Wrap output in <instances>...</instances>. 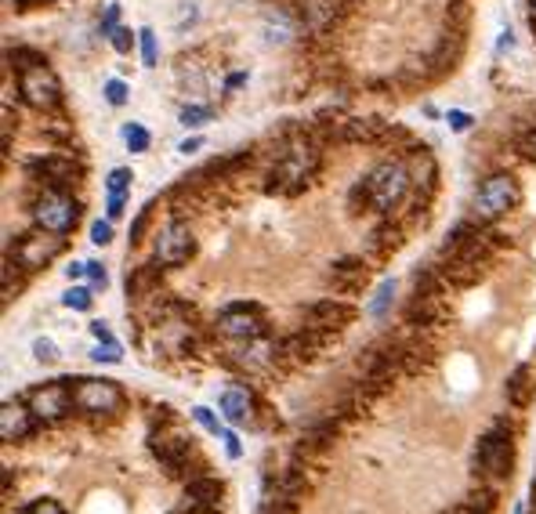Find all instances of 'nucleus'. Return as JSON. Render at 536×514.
<instances>
[{
	"label": "nucleus",
	"instance_id": "obj_1",
	"mask_svg": "<svg viewBox=\"0 0 536 514\" xmlns=\"http://www.w3.org/2000/svg\"><path fill=\"white\" fill-rule=\"evenodd\" d=\"M410 181H413V178H410V167H406V163H399V160H392V163L374 167V170H370V178L356 185L352 199H359V196H363V203H370L374 210L392 214V210L402 203V196H406Z\"/></svg>",
	"mask_w": 536,
	"mask_h": 514
},
{
	"label": "nucleus",
	"instance_id": "obj_2",
	"mask_svg": "<svg viewBox=\"0 0 536 514\" xmlns=\"http://www.w3.org/2000/svg\"><path fill=\"white\" fill-rule=\"evenodd\" d=\"M319 167V149H312L305 138L291 142L283 149V156L276 160L273 174H268V192H283V196H294L309 185V178L316 174Z\"/></svg>",
	"mask_w": 536,
	"mask_h": 514
},
{
	"label": "nucleus",
	"instance_id": "obj_3",
	"mask_svg": "<svg viewBox=\"0 0 536 514\" xmlns=\"http://www.w3.org/2000/svg\"><path fill=\"white\" fill-rule=\"evenodd\" d=\"M514 471V442H511V431L504 427H493L478 438L475 445V474L485 478V482H504L511 478Z\"/></svg>",
	"mask_w": 536,
	"mask_h": 514
},
{
	"label": "nucleus",
	"instance_id": "obj_4",
	"mask_svg": "<svg viewBox=\"0 0 536 514\" xmlns=\"http://www.w3.org/2000/svg\"><path fill=\"white\" fill-rule=\"evenodd\" d=\"M19 91H23V102L33 106V109H41V113H48V109H55L62 102L59 77L37 55H30V62H23V69H19Z\"/></svg>",
	"mask_w": 536,
	"mask_h": 514
},
{
	"label": "nucleus",
	"instance_id": "obj_5",
	"mask_svg": "<svg viewBox=\"0 0 536 514\" xmlns=\"http://www.w3.org/2000/svg\"><path fill=\"white\" fill-rule=\"evenodd\" d=\"M73 402L88 417H109L124 409V388L106 377H77L73 384Z\"/></svg>",
	"mask_w": 536,
	"mask_h": 514
},
{
	"label": "nucleus",
	"instance_id": "obj_6",
	"mask_svg": "<svg viewBox=\"0 0 536 514\" xmlns=\"http://www.w3.org/2000/svg\"><path fill=\"white\" fill-rule=\"evenodd\" d=\"M518 181L507 174V170H500V174H489L478 188H475V214L482 217V221H496V217H504L507 210H514L518 207Z\"/></svg>",
	"mask_w": 536,
	"mask_h": 514
},
{
	"label": "nucleus",
	"instance_id": "obj_7",
	"mask_svg": "<svg viewBox=\"0 0 536 514\" xmlns=\"http://www.w3.org/2000/svg\"><path fill=\"white\" fill-rule=\"evenodd\" d=\"M33 217H37L41 228L66 235V232H73V225L80 221V203H77L69 192H62V188H48V192L37 199Z\"/></svg>",
	"mask_w": 536,
	"mask_h": 514
},
{
	"label": "nucleus",
	"instance_id": "obj_8",
	"mask_svg": "<svg viewBox=\"0 0 536 514\" xmlns=\"http://www.w3.org/2000/svg\"><path fill=\"white\" fill-rule=\"evenodd\" d=\"M66 239L59 232H48V228H37V232H26L19 243H15V265L33 272V269H44L51 265L55 257L62 253Z\"/></svg>",
	"mask_w": 536,
	"mask_h": 514
},
{
	"label": "nucleus",
	"instance_id": "obj_9",
	"mask_svg": "<svg viewBox=\"0 0 536 514\" xmlns=\"http://www.w3.org/2000/svg\"><path fill=\"white\" fill-rule=\"evenodd\" d=\"M73 406H77V402H73V381H48V384H41V388L30 391V409H33L37 420H44V424L62 420Z\"/></svg>",
	"mask_w": 536,
	"mask_h": 514
},
{
	"label": "nucleus",
	"instance_id": "obj_10",
	"mask_svg": "<svg viewBox=\"0 0 536 514\" xmlns=\"http://www.w3.org/2000/svg\"><path fill=\"white\" fill-rule=\"evenodd\" d=\"M192 253H196V235H192V228H189L185 221H171V225L160 232V239H156V262H163V265H185Z\"/></svg>",
	"mask_w": 536,
	"mask_h": 514
},
{
	"label": "nucleus",
	"instance_id": "obj_11",
	"mask_svg": "<svg viewBox=\"0 0 536 514\" xmlns=\"http://www.w3.org/2000/svg\"><path fill=\"white\" fill-rule=\"evenodd\" d=\"M217 330H221V337H232V341H254L264 330L261 308L257 305H232V308L221 312Z\"/></svg>",
	"mask_w": 536,
	"mask_h": 514
},
{
	"label": "nucleus",
	"instance_id": "obj_12",
	"mask_svg": "<svg viewBox=\"0 0 536 514\" xmlns=\"http://www.w3.org/2000/svg\"><path fill=\"white\" fill-rule=\"evenodd\" d=\"M149 445H152V453H156V460H160V467L167 474H181V467L192 456V442L185 435H152Z\"/></svg>",
	"mask_w": 536,
	"mask_h": 514
},
{
	"label": "nucleus",
	"instance_id": "obj_13",
	"mask_svg": "<svg viewBox=\"0 0 536 514\" xmlns=\"http://www.w3.org/2000/svg\"><path fill=\"white\" fill-rule=\"evenodd\" d=\"M33 420H37V413H33L30 406L8 399L5 406H0V438H5V442H23V438H30Z\"/></svg>",
	"mask_w": 536,
	"mask_h": 514
},
{
	"label": "nucleus",
	"instance_id": "obj_14",
	"mask_svg": "<svg viewBox=\"0 0 536 514\" xmlns=\"http://www.w3.org/2000/svg\"><path fill=\"white\" fill-rule=\"evenodd\" d=\"M221 417L228 424H246L254 417V395H250V388H243V384L225 388L221 391Z\"/></svg>",
	"mask_w": 536,
	"mask_h": 514
},
{
	"label": "nucleus",
	"instance_id": "obj_15",
	"mask_svg": "<svg viewBox=\"0 0 536 514\" xmlns=\"http://www.w3.org/2000/svg\"><path fill=\"white\" fill-rule=\"evenodd\" d=\"M352 316H356V308H348V305H341V301H319V305H312V312H309L312 330H341Z\"/></svg>",
	"mask_w": 536,
	"mask_h": 514
},
{
	"label": "nucleus",
	"instance_id": "obj_16",
	"mask_svg": "<svg viewBox=\"0 0 536 514\" xmlns=\"http://www.w3.org/2000/svg\"><path fill=\"white\" fill-rule=\"evenodd\" d=\"M532 388H536V381H532V366L529 363H522V366H514V373L507 377V402L511 406H518V409H525L529 406V399H532Z\"/></svg>",
	"mask_w": 536,
	"mask_h": 514
},
{
	"label": "nucleus",
	"instance_id": "obj_17",
	"mask_svg": "<svg viewBox=\"0 0 536 514\" xmlns=\"http://www.w3.org/2000/svg\"><path fill=\"white\" fill-rule=\"evenodd\" d=\"M301 19L312 33L327 30L337 19V0H301Z\"/></svg>",
	"mask_w": 536,
	"mask_h": 514
},
{
	"label": "nucleus",
	"instance_id": "obj_18",
	"mask_svg": "<svg viewBox=\"0 0 536 514\" xmlns=\"http://www.w3.org/2000/svg\"><path fill=\"white\" fill-rule=\"evenodd\" d=\"M185 492L203 507V510H210L217 500H221V492H225V485L217 482V478H192L189 485H185Z\"/></svg>",
	"mask_w": 536,
	"mask_h": 514
},
{
	"label": "nucleus",
	"instance_id": "obj_19",
	"mask_svg": "<svg viewBox=\"0 0 536 514\" xmlns=\"http://www.w3.org/2000/svg\"><path fill=\"white\" fill-rule=\"evenodd\" d=\"M493 507H496V492L493 489H478L467 500H460L457 507H449L446 514H493Z\"/></svg>",
	"mask_w": 536,
	"mask_h": 514
},
{
	"label": "nucleus",
	"instance_id": "obj_20",
	"mask_svg": "<svg viewBox=\"0 0 536 514\" xmlns=\"http://www.w3.org/2000/svg\"><path fill=\"white\" fill-rule=\"evenodd\" d=\"M392 305H395V280H384V283L374 290L366 312H370V319H388V316H392Z\"/></svg>",
	"mask_w": 536,
	"mask_h": 514
},
{
	"label": "nucleus",
	"instance_id": "obj_21",
	"mask_svg": "<svg viewBox=\"0 0 536 514\" xmlns=\"http://www.w3.org/2000/svg\"><path fill=\"white\" fill-rule=\"evenodd\" d=\"M30 170H33V174H44V178H51V181H66V178H73V163H69V160H59V156L33 160Z\"/></svg>",
	"mask_w": 536,
	"mask_h": 514
},
{
	"label": "nucleus",
	"instance_id": "obj_22",
	"mask_svg": "<svg viewBox=\"0 0 536 514\" xmlns=\"http://www.w3.org/2000/svg\"><path fill=\"white\" fill-rule=\"evenodd\" d=\"M156 283H160V269H156V265H142L138 272L127 276V294H131V298H142V294H149Z\"/></svg>",
	"mask_w": 536,
	"mask_h": 514
},
{
	"label": "nucleus",
	"instance_id": "obj_23",
	"mask_svg": "<svg viewBox=\"0 0 536 514\" xmlns=\"http://www.w3.org/2000/svg\"><path fill=\"white\" fill-rule=\"evenodd\" d=\"M294 507H298V496L276 489V492H268V496H264V503H261L257 514H294Z\"/></svg>",
	"mask_w": 536,
	"mask_h": 514
},
{
	"label": "nucleus",
	"instance_id": "obj_24",
	"mask_svg": "<svg viewBox=\"0 0 536 514\" xmlns=\"http://www.w3.org/2000/svg\"><path fill=\"white\" fill-rule=\"evenodd\" d=\"M348 138H356V142H374V138H381V124H377V120H352V124H348Z\"/></svg>",
	"mask_w": 536,
	"mask_h": 514
},
{
	"label": "nucleus",
	"instance_id": "obj_25",
	"mask_svg": "<svg viewBox=\"0 0 536 514\" xmlns=\"http://www.w3.org/2000/svg\"><path fill=\"white\" fill-rule=\"evenodd\" d=\"M91 301H95V298H91L88 287H69L66 298H62V305L73 308V312H91Z\"/></svg>",
	"mask_w": 536,
	"mask_h": 514
},
{
	"label": "nucleus",
	"instance_id": "obj_26",
	"mask_svg": "<svg viewBox=\"0 0 536 514\" xmlns=\"http://www.w3.org/2000/svg\"><path fill=\"white\" fill-rule=\"evenodd\" d=\"M214 120V109L210 106H185L181 109V124L185 127H203V124H210Z\"/></svg>",
	"mask_w": 536,
	"mask_h": 514
},
{
	"label": "nucleus",
	"instance_id": "obj_27",
	"mask_svg": "<svg viewBox=\"0 0 536 514\" xmlns=\"http://www.w3.org/2000/svg\"><path fill=\"white\" fill-rule=\"evenodd\" d=\"M124 142H127L131 152H145V149H149V131H145L142 124H127V127H124Z\"/></svg>",
	"mask_w": 536,
	"mask_h": 514
},
{
	"label": "nucleus",
	"instance_id": "obj_28",
	"mask_svg": "<svg viewBox=\"0 0 536 514\" xmlns=\"http://www.w3.org/2000/svg\"><path fill=\"white\" fill-rule=\"evenodd\" d=\"M334 276H341V280H348V283H359V280H366V269H363L359 262H337V265H334Z\"/></svg>",
	"mask_w": 536,
	"mask_h": 514
},
{
	"label": "nucleus",
	"instance_id": "obj_29",
	"mask_svg": "<svg viewBox=\"0 0 536 514\" xmlns=\"http://www.w3.org/2000/svg\"><path fill=\"white\" fill-rule=\"evenodd\" d=\"M91 359H95V363H120V359H124V352H120V344H116V341H102V344L91 352Z\"/></svg>",
	"mask_w": 536,
	"mask_h": 514
},
{
	"label": "nucleus",
	"instance_id": "obj_30",
	"mask_svg": "<svg viewBox=\"0 0 536 514\" xmlns=\"http://www.w3.org/2000/svg\"><path fill=\"white\" fill-rule=\"evenodd\" d=\"M33 359H37V363H55V359H59V348H55V341H48V337H37V341H33Z\"/></svg>",
	"mask_w": 536,
	"mask_h": 514
},
{
	"label": "nucleus",
	"instance_id": "obj_31",
	"mask_svg": "<svg viewBox=\"0 0 536 514\" xmlns=\"http://www.w3.org/2000/svg\"><path fill=\"white\" fill-rule=\"evenodd\" d=\"M19 514H66V507L59 500H33L30 507H23Z\"/></svg>",
	"mask_w": 536,
	"mask_h": 514
},
{
	"label": "nucleus",
	"instance_id": "obj_32",
	"mask_svg": "<svg viewBox=\"0 0 536 514\" xmlns=\"http://www.w3.org/2000/svg\"><path fill=\"white\" fill-rule=\"evenodd\" d=\"M138 41H142V59H145V66L152 69V66H156V33H152V30H142Z\"/></svg>",
	"mask_w": 536,
	"mask_h": 514
},
{
	"label": "nucleus",
	"instance_id": "obj_33",
	"mask_svg": "<svg viewBox=\"0 0 536 514\" xmlns=\"http://www.w3.org/2000/svg\"><path fill=\"white\" fill-rule=\"evenodd\" d=\"M131 178H134V174H131L127 167H116V170L109 174L106 188H109V192H127V188H131Z\"/></svg>",
	"mask_w": 536,
	"mask_h": 514
},
{
	"label": "nucleus",
	"instance_id": "obj_34",
	"mask_svg": "<svg viewBox=\"0 0 536 514\" xmlns=\"http://www.w3.org/2000/svg\"><path fill=\"white\" fill-rule=\"evenodd\" d=\"M152 207H156V203H145V207H142V214L134 217V225H131V246H134V243H142L145 225H149V217H152Z\"/></svg>",
	"mask_w": 536,
	"mask_h": 514
},
{
	"label": "nucleus",
	"instance_id": "obj_35",
	"mask_svg": "<svg viewBox=\"0 0 536 514\" xmlns=\"http://www.w3.org/2000/svg\"><path fill=\"white\" fill-rule=\"evenodd\" d=\"M192 417H196V420H199V424H203L210 435H225V431H221V424H217V417H214L207 406H196V409H192Z\"/></svg>",
	"mask_w": 536,
	"mask_h": 514
},
{
	"label": "nucleus",
	"instance_id": "obj_36",
	"mask_svg": "<svg viewBox=\"0 0 536 514\" xmlns=\"http://www.w3.org/2000/svg\"><path fill=\"white\" fill-rule=\"evenodd\" d=\"M106 98H109V106H124L127 102V84L124 80H109L106 84Z\"/></svg>",
	"mask_w": 536,
	"mask_h": 514
},
{
	"label": "nucleus",
	"instance_id": "obj_37",
	"mask_svg": "<svg viewBox=\"0 0 536 514\" xmlns=\"http://www.w3.org/2000/svg\"><path fill=\"white\" fill-rule=\"evenodd\" d=\"M109 41H113V48H116L120 55H127V51H131V30H127V26H116V30L109 33Z\"/></svg>",
	"mask_w": 536,
	"mask_h": 514
},
{
	"label": "nucleus",
	"instance_id": "obj_38",
	"mask_svg": "<svg viewBox=\"0 0 536 514\" xmlns=\"http://www.w3.org/2000/svg\"><path fill=\"white\" fill-rule=\"evenodd\" d=\"M109 239H113V225H109V221H95V225H91V243L106 246Z\"/></svg>",
	"mask_w": 536,
	"mask_h": 514
},
{
	"label": "nucleus",
	"instance_id": "obj_39",
	"mask_svg": "<svg viewBox=\"0 0 536 514\" xmlns=\"http://www.w3.org/2000/svg\"><path fill=\"white\" fill-rule=\"evenodd\" d=\"M124 203H127V192H109L106 214H109V217H120V214H124Z\"/></svg>",
	"mask_w": 536,
	"mask_h": 514
},
{
	"label": "nucleus",
	"instance_id": "obj_40",
	"mask_svg": "<svg viewBox=\"0 0 536 514\" xmlns=\"http://www.w3.org/2000/svg\"><path fill=\"white\" fill-rule=\"evenodd\" d=\"M167 514H203V507H199V503H196V500L185 492V496H181V503H178V507H171Z\"/></svg>",
	"mask_w": 536,
	"mask_h": 514
},
{
	"label": "nucleus",
	"instance_id": "obj_41",
	"mask_svg": "<svg viewBox=\"0 0 536 514\" xmlns=\"http://www.w3.org/2000/svg\"><path fill=\"white\" fill-rule=\"evenodd\" d=\"M88 280H91L95 287H102V290H106V283H109L106 269H102V265H95V262H88Z\"/></svg>",
	"mask_w": 536,
	"mask_h": 514
},
{
	"label": "nucleus",
	"instance_id": "obj_42",
	"mask_svg": "<svg viewBox=\"0 0 536 514\" xmlns=\"http://www.w3.org/2000/svg\"><path fill=\"white\" fill-rule=\"evenodd\" d=\"M449 127H453V131H467V127H471V116L460 113V109H453V113H449Z\"/></svg>",
	"mask_w": 536,
	"mask_h": 514
},
{
	"label": "nucleus",
	"instance_id": "obj_43",
	"mask_svg": "<svg viewBox=\"0 0 536 514\" xmlns=\"http://www.w3.org/2000/svg\"><path fill=\"white\" fill-rule=\"evenodd\" d=\"M522 156H529V160H536V127L522 138Z\"/></svg>",
	"mask_w": 536,
	"mask_h": 514
},
{
	"label": "nucleus",
	"instance_id": "obj_44",
	"mask_svg": "<svg viewBox=\"0 0 536 514\" xmlns=\"http://www.w3.org/2000/svg\"><path fill=\"white\" fill-rule=\"evenodd\" d=\"M116 15H120V8H116V5H109V12H106V23H102V33H106V37L116 30Z\"/></svg>",
	"mask_w": 536,
	"mask_h": 514
},
{
	"label": "nucleus",
	"instance_id": "obj_45",
	"mask_svg": "<svg viewBox=\"0 0 536 514\" xmlns=\"http://www.w3.org/2000/svg\"><path fill=\"white\" fill-rule=\"evenodd\" d=\"M221 438H225V453H228V456H232V460H236V456H239V453H243V449H239V438H236V435H232V431H225V435H221Z\"/></svg>",
	"mask_w": 536,
	"mask_h": 514
},
{
	"label": "nucleus",
	"instance_id": "obj_46",
	"mask_svg": "<svg viewBox=\"0 0 536 514\" xmlns=\"http://www.w3.org/2000/svg\"><path fill=\"white\" fill-rule=\"evenodd\" d=\"M91 334H95L98 341H116V337H113V330H109L106 323H91Z\"/></svg>",
	"mask_w": 536,
	"mask_h": 514
},
{
	"label": "nucleus",
	"instance_id": "obj_47",
	"mask_svg": "<svg viewBox=\"0 0 536 514\" xmlns=\"http://www.w3.org/2000/svg\"><path fill=\"white\" fill-rule=\"evenodd\" d=\"M66 276H69V280H80V276H88V262H77V265H69V269H66Z\"/></svg>",
	"mask_w": 536,
	"mask_h": 514
},
{
	"label": "nucleus",
	"instance_id": "obj_48",
	"mask_svg": "<svg viewBox=\"0 0 536 514\" xmlns=\"http://www.w3.org/2000/svg\"><path fill=\"white\" fill-rule=\"evenodd\" d=\"M178 149H181V152L189 156V152H196V149H203V142H199V138H185V142H181Z\"/></svg>",
	"mask_w": 536,
	"mask_h": 514
},
{
	"label": "nucleus",
	"instance_id": "obj_49",
	"mask_svg": "<svg viewBox=\"0 0 536 514\" xmlns=\"http://www.w3.org/2000/svg\"><path fill=\"white\" fill-rule=\"evenodd\" d=\"M15 5H23V8H30V5H48V0H15Z\"/></svg>",
	"mask_w": 536,
	"mask_h": 514
},
{
	"label": "nucleus",
	"instance_id": "obj_50",
	"mask_svg": "<svg viewBox=\"0 0 536 514\" xmlns=\"http://www.w3.org/2000/svg\"><path fill=\"white\" fill-rule=\"evenodd\" d=\"M532 23H536V0H532Z\"/></svg>",
	"mask_w": 536,
	"mask_h": 514
},
{
	"label": "nucleus",
	"instance_id": "obj_51",
	"mask_svg": "<svg viewBox=\"0 0 536 514\" xmlns=\"http://www.w3.org/2000/svg\"><path fill=\"white\" fill-rule=\"evenodd\" d=\"M532 485H536V478H532Z\"/></svg>",
	"mask_w": 536,
	"mask_h": 514
}]
</instances>
